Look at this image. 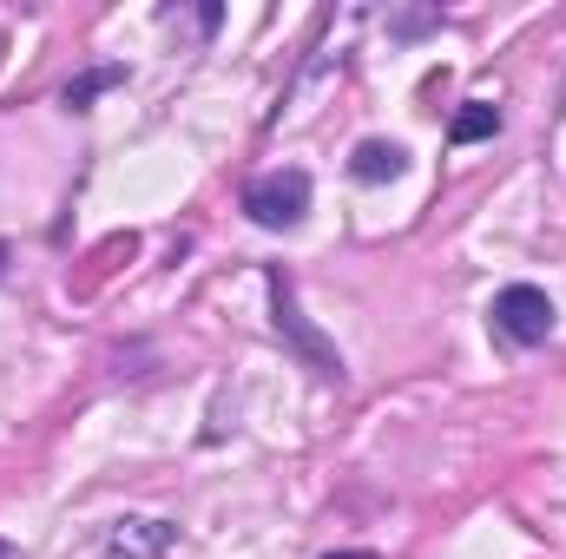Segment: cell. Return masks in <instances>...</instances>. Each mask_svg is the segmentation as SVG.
<instances>
[{
  "label": "cell",
  "mask_w": 566,
  "mask_h": 559,
  "mask_svg": "<svg viewBox=\"0 0 566 559\" xmlns=\"http://www.w3.org/2000/svg\"><path fill=\"white\" fill-rule=\"evenodd\" d=\"M244 211H251V224H264V231H290V224H303V211H310V171L283 165V171L251 178Z\"/></svg>",
  "instance_id": "cell-1"
},
{
  "label": "cell",
  "mask_w": 566,
  "mask_h": 559,
  "mask_svg": "<svg viewBox=\"0 0 566 559\" xmlns=\"http://www.w3.org/2000/svg\"><path fill=\"white\" fill-rule=\"evenodd\" d=\"M494 329H501L507 342H521V349L547 342V336H554V296L534 289V283H507V289L494 296Z\"/></svg>",
  "instance_id": "cell-2"
},
{
  "label": "cell",
  "mask_w": 566,
  "mask_h": 559,
  "mask_svg": "<svg viewBox=\"0 0 566 559\" xmlns=\"http://www.w3.org/2000/svg\"><path fill=\"white\" fill-rule=\"evenodd\" d=\"M271 303H277V329L290 336V349H296V356H303L323 382H343V356H336V349L310 329V316L296 309V289H290V277H283V271L271 277Z\"/></svg>",
  "instance_id": "cell-3"
},
{
  "label": "cell",
  "mask_w": 566,
  "mask_h": 559,
  "mask_svg": "<svg viewBox=\"0 0 566 559\" xmlns=\"http://www.w3.org/2000/svg\"><path fill=\"white\" fill-rule=\"evenodd\" d=\"M171 540H178V527H165V520H119L113 527V559H158L171 553Z\"/></svg>",
  "instance_id": "cell-4"
},
{
  "label": "cell",
  "mask_w": 566,
  "mask_h": 559,
  "mask_svg": "<svg viewBox=\"0 0 566 559\" xmlns=\"http://www.w3.org/2000/svg\"><path fill=\"white\" fill-rule=\"evenodd\" d=\"M402 165H409V151L389 139H369L356 145V158H349V171L363 178V184H382V178H402Z\"/></svg>",
  "instance_id": "cell-5"
},
{
  "label": "cell",
  "mask_w": 566,
  "mask_h": 559,
  "mask_svg": "<svg viewBox=\"0 0 566 559\" xmlns=\"http://www.w3.org/2000/svg\"><path fill=\"white\" fill-rule=\"evenodd\" d=\"M494 133H501V106H488V99H468V106L448 119V139H454V145L494 139Z\"/></svg>",
  "instance_id": "cell-6"
},
{
  "label": "cell",
  "mask_w": 566,
  "mask_h": 559,
  "mask_svg": "<svg viewBox=\"0 0 566 559\" xmlns=\"http://www.w3.org/2000/svg\"><path fill=\"white\" fill-rule=\"evenodd\" d=\"M119 80H126V66H93V73H80V80L60 93V106H66V113H86V106H93L99 93H113Z\"/></svg>",
  "instance_id": "cell-7"
},
{
  "label": "cell",
  "mask_w": 566,
  "mask_h": 559,
  "mask_svg": "<svg viewBox=\"0 0 566 559\" xmlns=\"http://www.w3.org/2000/svg\"><path fill=\"white\" fill-rule=\"evenodd\" d=\"M0 559H27V553H20V547H7V540H0Z\"/></svg>",
  "instance_id": "cell-8"
},
{
  "label": "cell",
  "mask_w": 566,
  "mask_h": 559,
  "mask_svg": "<svg viewBox=\"0 0 566 559\" xmlns=\"http://www.w3.org/2000/svg\"><path fill=\"white\" fill-rule=\"evenodd\" d=\"M329 559H376V553H329Z\"/></svg>",
  "instance_id": "cell-9"
},
{
  "label": "cell",
  "mask_w": 566,
  "mask_h": 559,
  "mask_svg": "<svg viewBox=\"0 0 566 559\" xmlns=\"http://www.w3.org/2000/svg\"><path fill=\"white\" fill-rule=\"evenodd\" d=\"M0 271H7V244H0Z\"/></svg>",
  "instance_id": "cell-10"
}]
</instances>
